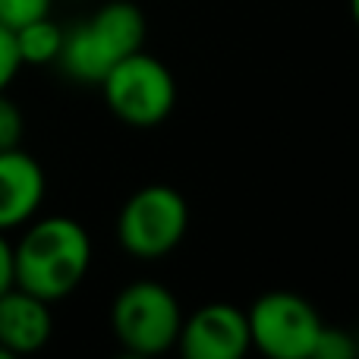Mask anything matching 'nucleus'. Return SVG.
Masks as SVG:
<instances>
[{
    "label": "nucleus",
    "mask_w": 359,
    "mask_h": 359,
    "mask_svg": "<svg viewBox=\"0 0 359 359\" xmlns=\"http://www.w3.org/2000/svg\"><path fill=\"white\" fill-rule=\"evenodd\" d=\"M92 240L79 221L63 215L32 217L13 246V284L57 303L86 280Z\"/></svg>",
    "instance_id": "nucleus-1"
},
{
    "label": "nucleus",
    "mask_w": 359,
    "mask_h": 359,
    "mask_svg": "<svg viewBox=\"0 0 359 359\" xmlns=\"http://www.w3.org/2000/svg\"><path fill=\"white\" fill-rule=\"evenodd\" d=\"M145 41V16L130 0H111L88 19L63 29L57 67L76 82L98 86L111 67L136 54Z\"/></svg>",
    "instance_id": "nucleus-2"
},
{
    "label": "nucleus",
    "mask_w": 359,
    "mask_h": 359,
    "mask_svg": "<svg viewBox=\"0 0 359 359\" xmlns=\"http://www.w3.org/2000/svg\"><path fill=\"white\" fill-rule=\"evenodd\" d=\"M183 325L177 297L158 280H133L111 306V328L130 356H158L177 347Z\"/></svg>",
    "instance_id": "nucleus-3"
},
{
    "label": "nucleus",
    "mask_w": 359,
    "mask_h": 359,
    "mask_svg": "<svg viewBox=\"0 0 359 359\" xmlns=\"http://www.w3.org/2000/svg\"><path fill=\"white\" fill-rule=\"evenodd\" d=\"M98 86L114 117L139 130L164 123L177 104L174 73L142 48L123 57L117 67H111V73Z\"/></svg>",
    "instance_id": "nucleus-4"
},
{
    "label": "nucleus",
    "mask_w": 359,
    "mask_h": 359,
    "mask_svg": "<svg viewBox=\"0 0 359 359\" xmlns=\"http://www.w3.org/2000/svg\"><path fill=\"white\" fill-rule=\"evenodd\" d=\"M189 230V205L174 186L151 183L123 202L117 217V240L133 259H164Z\"/></svg>",
    "instance_id": "nucleus-5"
},
{
    "label": "nucleus",
    "mask_w": 359,
    "mask_h": 359,
    "mask_svg": "<svg viewBox=\"0 0 359 359\" xmlns=\"http://www.w3.org/2000/svg\"><path fill=\"white\" fill-rule=\"evenodd\" d=\"M249 341L271 359H312L325 322L318 309L290 290H271L246 312Z\"/></svg>",
    "instance_id": "nucleus-6"
},
{
    "label": "nucleus",
    "mask_w": 359,
    "mask_h": 359,
    "mask_svg": "<svg viewBox=\"0 0 359 359\" xmlns=\"http://www.w3.org/2000/svg\"><path fill=\"white\" fill-rule=\"evenodd\" d=\"M177 350L186 359H240L252 350L246 312L233 303H205L183 318Z\"/></svg>",
    "instance_id": "nucleus-7"
},
{
    "label": "nucleus",
    "mask_w": 359,
    "mask_h": 359,
    "mask_svg": "<svg viewBox=\"0 0 359 359\" xmlns=\"http://www.w3.org/2000/svg\"><path fill=\"white\" fill-rule=\"evenodd\" d=\"M48 192L44 170L29 151H0V233L19 230L38 215Z\"/></svg>",
    "instance_id": "nucleus-8"
},
{
    "label": "nucleus",
    "mask_w": 359,
    "mask_h": 359,
    "mask_svg": "<svg viewBox=\"0 0 359 359\" xmlns=\"http://www.w3.org/2000/svg\"><path fill=\"white\" fill-rule=\"evenodd\" d=\"M54 334L50 303L13 284L0 293V347L10 356L38 353Z\"/></svg>",
    "instance_id": "nucleus-9"
},
{
    "label": "nucleus",
    "mask_w": 359,
    "mask_h": 359,
    "mask_svg": "<svg viewBox=\"0 0 359 359\" xmlns=\"http://www.w3.org/2000/svg\"><path fill=\"white\" fill-rule=\"evenodd\" d=\"M13 35H16V50H19L22 67H50V63H57V57H60L63 29L50 16L25 22L22 29H16Z\"/></svg>",
    "instance_id": "nucleus-10"
},
{
    "label": "nucleus",
    "mask_w": 359,
    "mask_h": 359,
    "mask_svg": "<svg viewBox=\"0 0 359 359\" xmlns=\"http://www.w3.org/2000/svg\"><path fill=\"white\" fill-rule=\"evenodd\" d=\"M50 4L54 0H0V25L16 32L25 22L50 16Z\"/></svg>",
    "instance_id": "nucleus-11"
},
{
    "label": "nucleus",
    "mask_w": 359,
    "mask_h": 359,
    "mask_svg": "<svg viewBox=\"0 0 359 359\" xmlns=\"http://www.w3.org/2000/svg\"><path fill=\"white\" fill-rule=\"evenodd\" d=\"M22 133H25L22 111H19V104L10 98V95L0 92V151L19 149V142H22Z\"/></svg>",
    "instance_id": "nucleus-12"
},
{
    "label": "nucleus",
    "mask_w": 359,
    "mask_h": 359,
    "mask_svg": "<svg viewBox=\"0 0 359 359\" xmlns=\"http://www.w3.org/2000/svg\"><path fill=\"white\" fill-rule=\"evenodd\" d=\"M356 350L359 347H356L353 334L337 331V328H328V325H325L322 334H318V344H316V353H312V359H353Z\"/></svg>",
    "instance_id": "nucleus-13"
},
{
    "label": "nucleus",
    "mask_w": 359,
    "mask_h": 359,
    "mask_svg": "<svg viewBox=\"0 0 359 359\" xmlns=\"http://www.w3.org/2000/svg\"><path fill=\"white\" fill-rule=\"evenodd\" d=\"M19 69H22V60H19L16 50V35H13V29L0 25V92L10 88V82L16 79Z\"/></svg>",
    "instance_id": "nucleus-14"
},
{
    "label": "nucleus",
    "mask_w": 359,
    "mask_h": 359,
    "mask_svg": "<svg viewBox=\"0 0 359 359\" xmlns=\"http://www.w3.org/2000/svg\"><path fill=\"white\" fill-rule=\"evenodd\" d=\"M13 287V243L0 233V293Z\"/></svg>",
    "instance_id": "nucleus-15"
},
{
    "label": "nucleus",
    "mask_w": 359,
    "mask_h": 359,
    "mask_svg": "<svg viewBox=\"0 0 359 359\" xmlns=\"http://www.w3.org/2000/svg\"><path fill=\"white\" fill-rule=\"evenodd\" d=\"M350 13H353V22H356V29H359V0H350Z\"/></svg>",
    "instance_id": "nucleus-16"
},
{
    "label": "nucleus",
    "mask_w": 359,
    "mask_h": 359,
    "mask_svg": "<svg viewBox=\"0 0 359 359\" xmlns=\"http://www.w3.org/2000/svg\"><path fill=\"white\" fill-rule=\"evenodd\" d=\"M0 359H13V356H10V350H4V347H0Z\"/></svg>",
    "instance_id": "nucleus-17"
}]
</instances>
